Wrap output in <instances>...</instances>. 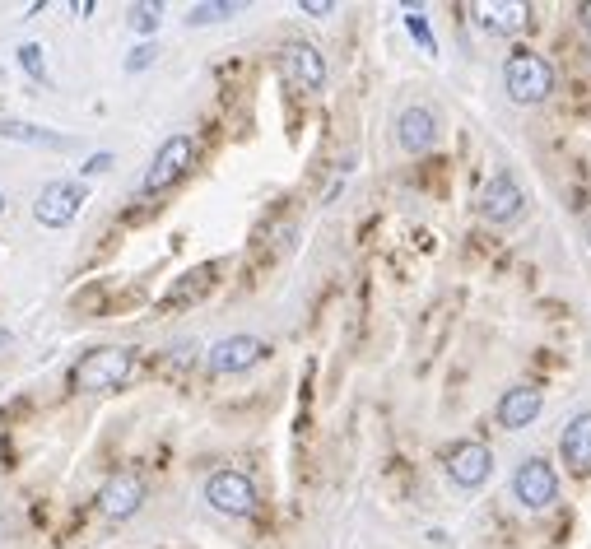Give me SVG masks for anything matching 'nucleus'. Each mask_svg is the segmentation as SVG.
<instances>
[{"label":"nucleus","mask_w":591,"mask_h":549,"mask_svg":"<svg viewBox=\"0 0 591 549\" xmlns=\"http://www.w3.org/2000/svg\"><path fill=\"white\" fill-rule=\"evenodd\" d=\"M582 24L591 28V0H587V5H582Z\"/></svg>","instance_id":"obj_25"},{"label":"nucleus","mask_w":591,"mask_h":549,"mask_svg":"<svg viewBox=\"0 0 591 549\" xmlns=\"http://www.w3.org/2000/svg\"><path fill=\"white\" fill-rule=\"evenodd\" d=\"M205 503L224 517H252L256 512V484L242 470H215L205 480Z\"/></svg>","instance_id":"obj_6"},{"label":"nucleus","mask_w":591,"mask_h":549,"mask_svg":"<svg viewBox=\"0 0 591 549\" xmlns=\"http://www.w3.org/2000/svg\"><path fill=\"white\" fill-rule=\"evenodd\" d=\"M512 494H517V503H522L526 512L554 508V503H559V470H554V461L526 456L522 466H517V475H512Z\"/></svg>","instance_id":"obj_4"},{"label":"nucleus","mask_w":591,"mask_h":549,"mask_svg":"<svg viewBox=\"0 0 591 549\" xmlns=\"http://www.w3.org/2000/svg\"><path fill=\"white\" fill-rule=\"evenodd\" d=\"M471 14L475 24L489 28V33H522L531 24V5L526 0H480Z\"/></svg>","instance_id":"obj_15"},{"label":"nucleus","mask_w":591,"mask_h":549,"mask_svg":"<svg viewBox=\"0 0 591 549\" xmlns=\"http://www.w3.org/2000/svg\"><path fill=\"white\" fill-rule=\"evenodd\" d=\"M80 205H84L80 182H47V187L38 191V201H33V219H38L42 228H66V224H75Z\"/></svg>","instance_id":"obj_10"},{"label":"nucleus","mask_w":591,"mask_h":549,"mask_svg":"<svg viewBox=\"0 0 591 549\" xmlns=\"http://www.w3.org/2000/svg\"><path fill=\"white\" fill-rule=\"evenodd\" d=\"M112 163H117V159H112V154H108V149H103V154H94V159H89V163H84V173H89V177H94V173H108V168H112Z\"/></svg>","instance_id":"obj_23"},{"label":"nucleus","mask_w":591,"mask_h":549,"mask_svg":"<svg viewBox=\"0 0 591 549\" xmlns=\"http://www.w3.org/2000/svg\"><path fill=\"white\" fill-rule=\"evenodd\" d=\"M154 61H159V47H154V42H140V47L126 56V70H131V75H140V70H149Z\"/></svg>","instance_id":"obj_21"},{"label":"nucleus","mask_w":591,"mask_h":549,"mask_svg":"<svg viewBox=\"0 0 591 549\" xmlns=\"http://www.w3.org/2000/svg\"><path fill=\"white\" fill-rule=\"evenodd\" d=\"M540 410H545V396H540V387H531V382H517V387H508L503 396H498L494 419H498V429L522 433V429H531V424L540 419Z\"/></svg>","instance_id":"obj_13"},{"label":"nucleus","mask_w":591,"mask_h":549,"mask_svg":"<svg viewBox=\"0 0 591 549\" xmlns=\"http://www.w3.org/2000/svg\"><path fill=\"white\" fill-rule=\"evenodd\" d=\"M0 215H5V191H0Z\"/></svg>","instance_id":"obj_26"},{"label":"nucleus","mask_w":591,"mask_h":549,"mask_svg":"<svg viewBox=\"0 0 591 549\" xmlns=\"http://www.w3.org/2000/svg\"><path fill=\"white\" fill-rule=\"evenodd\" d=\"M447 480L457 484V489H484L489 484V475H494V452L484 447V442L466 438L457 442L452 452H447Z\"/></svg>","instance_id":"obj_8"},{"label":"nucleus","mask_w":591,"mask_h":549,"mask_svg":"<svg viewBox=\"0 0 591 549\" xmlns=\"http://www.w3.org/2000/svg\"><path fill=\"white\" fill-rule=\"evenodd\" d=\"M215 270H219V266H196V270H187V275H182V280H177L173 289L163 294V308L177 312V308H187V303H201V298L215 289Z\"/></svg>","instance_id":"obj_16"},{"label":"nucleus","mask_w":591,"mask_h":549,"mask_svg":"<svg viewBox=\"0 0 591 549\" xmlns=\"http://www.w3.org/2000/svg\"><path fill=\"white\" fill-rule=\"evenodd\" d=\"M405 24H410V33H415V38H419V42H424V47H429V52H433V33H429V28H424V19H419V14H410Z\"/></svg>","instance_id":"obj_24"},{"label":"nucleus","mask_w":591,"mask_h":549,"mask_svg":"<svg viewBox=\"0 0 591 549\" xmlns=\"http://www.w3.org/2000/svg\"><path fill=\"white\" fill-rule=\"evenodd\" d=\"M233 14H242L238 0H205V5H191L187 24L201 28V24H224V19H233Z\"/></svg>","instance_id":"obj_18"},{"label":"nucleus","mask_w":591,"mask_h":549,"mask_svg":"<svg viewBox=\"0 0 591 549\" xmlns=\"http://www.w3.org/2000/svg\"><path fill=\"white\" fill-rule=\"evenodd\" d=\"M159 5H131V28L135 33H154L159 28Z\"/></svg>","instance_id":"obj_20"},{"label":"nucleus","mask_w":591,"mask_h":549,"mask_svg":"<svg viewBox=\"0 0 591 549\" xmlns=\"http://www.w3.org/2000/svg\"><path fill=\"white\" fill-rule=\"evenodd\" d=\"M475 215H480L484 224H498V228L517 224V219L526 215V187H522V177L512 173V168H498V173L480 187V196H475Z\"/></svg>","instance_id":"obj_3"},{"label":"nucleus","mask_w":591,"mask_h":549,"mask_svg":"<svg viewBox=\"0 0 591 549\" xmlns=\"http://www.w3.org/2000/svg\"><path fill=\"white\" fill-rule=\"evenodd\" d=\"M145 508V480L135 475V470H117L103 489H98V512L108 517V522H126L135 512Z\"/></svg>","instance_id":"obj_12"},{"label":"nucleus","mask_w":591,"mask_h":549,"mask_svg":"<svg viewBox=\"0 0 591 549\" xmlns=\"http://www.w3.org/2000/svg\"><path fill=\"white\" fill-rule=\"evenodd\" d=\"M191 159H196L191 135H168V140L159 145V154H154V163H149V173H145V182H140V191H145V196L168 191L173 182H182V173L191 168Z\"/></svg>","instance_id":"obj_5"},{"label":"nucleus","mask_w":591,"mask_h":549,"mask_svg":"<svg viewBox=\"0 0 591 549\" xmlns=\"http://www.w3.org/2000/svg\"><path fill=\"white\" fill-rule=\"evenodd\" d=\"M587 242H591V228H587Z\"/></svg>","instance_id":"obj_27"},{"label":"nucleus","mask_w":591,"mask_h":549,"mask_svg":"<svg viewBox=\"0 0 591 549\" xmlns=\"http://www.w3.org/2000/svg\"><path fill=\"white\" fill-rule=\"evenodd\" d=\"M559 461H564L573 475H591V410L573 415L559 433Z\"/></svg>","instance_id":"obj_14"},{"label":"nucleus","mask_w":591,"mask_h":549,"mask_svg":"<svg viewBox=\"0 0 591 549\" xmlns=\"http://www.w3.org/2000/svg\"><path fill=\"white\" fill-rule=\"evenodd\" d=\"M331 10H336V0H303V14H312V19H326Z\"/></svg>","instance_id":"obj_22"},{"label":"nucleus","mask_w":591,"mask_h":549,"mask_svg":"<svg viewBox=\"0 0 591 549\" xmlns=\"http://www.w3.org/2000/svg\"><path fill=\"white\" fill-rule=\"evenodd\" d=\"M19 66H24L28 80L47 84V61H42V47H38V42H24V47H19Z\"/></svg>","instance_id":"obj_19"},{"label":"nucleus","mask_w":591,"mask_h":549,"mask_svg":"<svg viewBox=\"0 0 591 549\" xmlns=\"http://www.w3.org/2000/svg\"><path fill=\"white\" fill-rule=\"evenodd\" d=\"M503 89L517 108H536V103H550L554 89H559V70H554L550 56L531 52V47H512L508 61H503Z\"/></svg>","instance_id":"obj_1"},{"label":"nucleus","mask_w":591,"mask_h":549,"mask_svg":"<svg viewBox=\"0 0 591 549\" xmlns=\"http://www.w3.org/2000/svg\"><path fill=\"white\" fill-rule=\"evenodd\" d=\"M438 135H443V121H438L433 108H424V103H410V108L396 112V145L405 154H429L438 145Z\"/></svg>","instance_id":"obj_11"},{"label":"nucleus","mask_w":591,"mask_h":549,"mask_svg":"<svg viewBox=\"0 0 591 549\" xmlns=\"http://www.w3.org/2000/svg\"><path fill=\"white\" fill-rule=\"evenodd\" d=\"M280 70H284V80L298 84L303 94H322V89H326V56L317 52L312 42H303V38L284 42Z\"/></svg>","instance_id":"obj_7"},{"label":"nucleus","mask_w":591,"mask_h":549,"mask_svg":"<svg viewBox=\"0 0 591 549\" xmlns=\"http://www.w3.org/2000/svg\"><path fill=\"white\" fill-rule=\"evenodd\" d=\"M0 140H19V145H42V149H70L75 140L56 131H42L33 121H0Z\"/></svg>","instance_id":"obj_17"},{"label":"nucleus","mask_w":591,"mask_h":549,"mask_svg":"<svg viewBox=\"0 0 591 549\" xmlns=\"http://www.w3.org/2000/svg\"><path fill=\"white\" fill-rule=\"evenodd\" d=\"M270 354V345L261 340V335H224L219 345H210V354H205V368L215 377L224 373H247L252 363H261Z\"/></svg>","instance_id":"obj_9"},{"label":"nucleus","mask_w":591,"mask_h":549,"mask_svg":"<svg viewBox=\"0 0 591 549\" xmlns=\"http://www.w3.org/2000/svg\"><path fill=\"white\" fill-rule=\"evenodd\" d=\"M135 377V349L131 345H98L75 359L70 387L75 391H117Z\"/></svg>","instance_id":"obj_2"}]
</instances>
